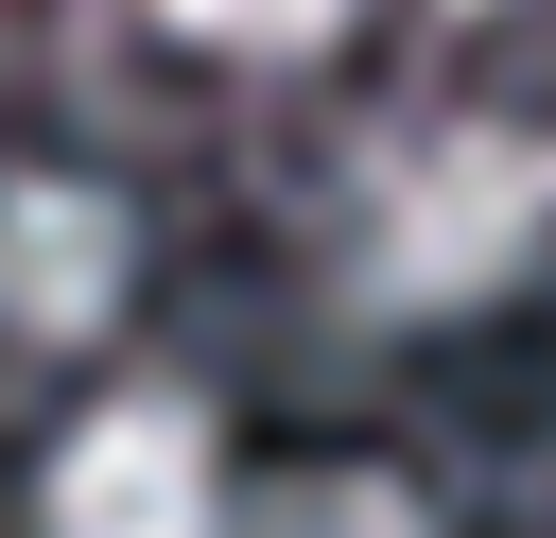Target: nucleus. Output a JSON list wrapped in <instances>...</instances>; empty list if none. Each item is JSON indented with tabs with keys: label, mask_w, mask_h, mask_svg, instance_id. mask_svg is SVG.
<instances>
[]
</instances>
